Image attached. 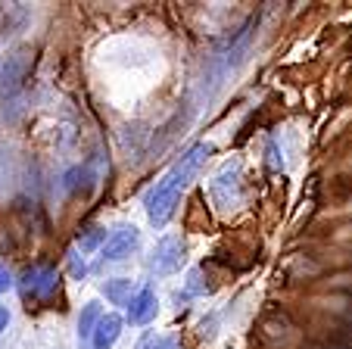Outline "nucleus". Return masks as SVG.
<instances>
[{
	"label": "nucleus",
	"instance_id": "nucleus-10",
	"mask_svg": "<svg viewBox=\"0 0 352 349\" xmlns=\"http://www.w3.org/2000/svg\"><path fill=\"white\" fill-rule=\"evenodd\" d=\"M66 265H69V275H72L75 281H85V277H87V262H85V253H81L78 246H72V250L66 253Z\"/></svg>",
	"mask_w": 352,
	"mask_h": 349
},
{
	"label": "nucleus",
	"instance_id": "nucleus-6",
	"mask_svg": "<svg viewBox=\"0 0 352 349\" xmlns=\"http://www.w3.org/2000/svg\"><path fill=\"white\" fill-rule=\"evenodd\" d=\"M122 328H125V318L116 315V312H107L103 321L97 324V330H94V340L87 349H113L116 340L122 337Z\"/></svg>",
	"mask_w": 352,
	"mask_h": 349
},
{
	"label": "nucleus",
	"instance_id": "nucleus-8",
	"mask_svg": "<svg viewBox=\"0 0 352 349\" xmlns=\"http://www.w3.org/2000/svg\"><path fill=\"white\" fill-rule=\"evenodd\" d=\"M103 306L97 303V299H91V303L81 309V315H78V343L81 346H91V340H94V330H97V324L103 321Z\"/></svg>",
	"mask_w": 352,
	"mask_h": 349
},
{
	"label": "nucleus",
	"instance_id": "nucleus-2",
	"mask_svg": "<svg viewBox=\"0 0 352 349\" xmlns=\"http://www.w3.org/2000/svg\"><path fill=\"white\" fill-rule=\"evenodd\" d=\"M16 287H19V297L25 303H44V299H50L56 293L60 275L54 268H47V265H32V268H25L19 275Z\"/></svg>",
	"mask_w": 352,
	"mask_h": 349
},
{
	"label": "nucleus",
	"instance_id": "nucleus-11",
	"mask_svg": "<svg viewBox=\"0 0 352 349\" xmlns=\"http://www.w3.org/2000/svg\"><path fill=\"white\" fill-rule=\"evenodd\" d=\"M138 349H178V340L168 337V334H156V330H150V334L138 343Z\"/></svg>",
	"mask_w": 352,
	"mask_h": 349
},
{
	"label": "nucleus",
	"instance_id": "nucleus-9",
	"mask_svg": "<svg viewBox=\"0 0 352 349\" xmlns=\"http://www.w3.org/2000/svg\"><path fill=\"white\" fill-rule=\"evenodd\" d=\"M107 240H109V234H107V228H87V231H81L78 234V250L81 253H94V250H103L107 246Z\"/></svg>",
	"mask_w": 352,
	"mask_h": 349
},
{
	"label": "nucleus",
	"instance_id": "nucleus-4",
	"mask_svg": "<svg viewBox=\"0 0 352 349\" xmlns=\"http://www.w3.org/2000/svg\"><path fill=\"white\" fill-rule=\"evenodd\" d=\"M140 246V231L134 224H119V228L109 231V240L107 246L100 250V259H97V268H107V265H116V262H125L134 250Z\"/></svg>",
	"mask_w": 352,
	"mask_h": 349
},
{
	"label": "nucleus",
	"instance_id": "nucleus-12",
	"mask_svg": "<svg viewBox=\"0 0 352 349\" xmlns=\"http://www.w3.org/2000/svg\"><path fill=\"white\" fill-rule=\"evenodd\" d=\"M13 277H10V271L3 268V265H0V293H7V290H13Z\"/></svg>",
	"mask_w": 352,
	"mask_h": 349
},
{
	"label": "nucleus",
	"instance_id": "nucleus-13",
	"mask_svg": "<svg viewBox=\"0 0 352 349\" xmlns=\"http://www.w3.org/2000/svg\"><path fill=\"white\" fill-rule=\"evenodd\" d=\"M340 321H343V328L352 334V299L346 303V309H343V315H340Z\"/></svg>",
	"mask_w": 352,
	"mask_h": 349
},
{
	"label": "nucleus",
	"instance_id": "nucleus-5",
	"mask_svg": "<svg viewBox=\"0 0 352 349\" xmlns=\"http://www.w3.org/2000/svg\"><path fill=\"white\" fill-rule=\"evenodd\" d=\"M156 312H160V299H156V293L150 287H140L138 297H134L125 309V321L131 324V328H144V324H150L156 318Z\"/></svg>",
	"mask_w": 352,
	"mask_h": 349
},
{
	"label": "nucleus",
	"instance_id": "nucleus-1",
	"mask_svg": "<svg viewBox=\"0 0 352 349\" xmlns=\"http://www.w3.org/2000/svg\"><path fill=\"white\" fill-rule=\"evenodd\" d=\"M209 153H212V147H209V144L190 147V150H187L184 156H181L178 162H175L160 181H156L153 191L146 193L144 206H146V215H150V222H153L156 228H162V224L172 218V212H175V206H178L181 193L187 191L190 178L199 171V165L206 162Z\"/></svg>",
	"mask_w": 352,
	"mask_h": 349
},
{
	"label": "nucleus",
	"instance_id": "nucleus-7",
	"mask_svg": "<svg viewBox=\"0 0 352 349\" xmlns=\"http://www.w3.org/2000/svg\"><path fill=\"white\" fill-rule=\"evenodd\" d=\"M138 290L140 287L134 281H128V277H113V281H107L103 287H100V293H103L113 306H125L128 309V303L138 297Z\"/></svg>",
	"mask_w": 352,
	"mask_h": 349
},
{
	"label": "nucleus",
	"instance_id": "nucleus-14",
	"mask_svg": "<svg viewBox=\"0 0 352 349\" xmlns=\"http://www.w3.org/2000/svg\"><path fill=\"white\" fill-rule=\"evenodd\" d=\"M7 324H10V312L3 309V306H0V334L7 330Z\"/></svg>",
	"mask_w": 352,
	"mask_h": 349
},
{
	"label": "nucleus",
	"instance_id": "nucleus-3",
	"mask_svg": "<svg viewBox=\"0 0 352 349\" xmlns=\"http://www.w3.org/2000/svg\"><path fill=\"white\" fill-rule=\"evenodd\" d=\"M184 240L178 237V234H166V237H160V244L153 246V253H150V259H146V271L156 277H166V275H175V271H181V265H184Z\"/></svg>",
	"mask_w": 352,
	"mask_h": 349
}]
</instances>
